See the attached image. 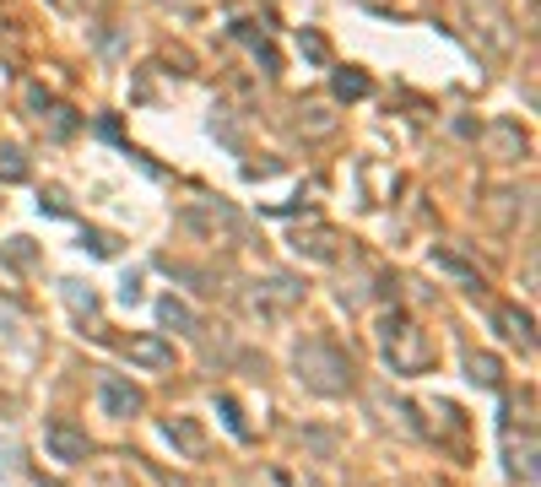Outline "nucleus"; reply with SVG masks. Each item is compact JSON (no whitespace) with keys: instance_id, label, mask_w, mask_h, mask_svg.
<instances>
[{"instance_id":"f257e3e1","label":"nucleus","mask_w":541,"mask_h":487,"mask_svg":"<svg viewBox=\"0 0 541 487\" xmlns=\"http://www.w3.org/2000/svg\"><path fill=\"white\" fill-rule=\"evenodd\" d=\"M293 369H298V379H303L314 396H347V390H352V358H347L336 342H325V336L298 342V347H293Z\"/></svg>"},{"instance_id":"412c9836","label":"nucleus","mask_w":541,"mask_h":487,"mask_svg":"<svg viewBox=\"0 0 541 487\" xmlns=\"http://www.w3.org/2000/svg\"><path fill=\"white\" fill-rule=\"evenodd\" d=\"M49 5H60V11H81L87 0H49Z\"/></svg>"},{"instance_id":"2eb2a0df","label":"nucleus","mask_w":541,"mask_h":487,"mask_svg":"<svg viewBox=\"0 0 541 487\" xmlns=\"http://www.w3.org/2000/svg\"><path fill=\"white\" fill-rule=\"evenodd\" d=\"M434 266H439V271H450V276H461V282H466V287H471V293L482 298V276H477V271H471L466 260H455V255H444V249H434Z\"/></svg>"},{"instance_id":"aec40b11","label":"nucleus","mask_w":541,"mask_h":487,"mask_svg":"<svg viewBox=\"0 0 541 487\" xmlns=\"http://www.w3.org/2000/svg\"><path fill=\"white\" fill-rule=\"evenodd\" d=\"M298 49H303L309 60H325V38H320V33H298Z\"/></svg>"},{"instance_id":"39448f33","label":"nucleus","mask_w":541,"mask_h":487,"mask_svg":"<svg viewBox=\"0 0 541 487\" xmlns=\"http://www.w3.org/2000/svg\"><path fill=\"white\" fill-rule=\"evenodd\" d=\"M119 352H125L135 369H152V374L173 369V347H168L163 336H130V342H119Z\"/></svg>"},{"instance_id":"9d476101","label":"nucleus","mask_w":541,"mask_h":487,"mask_svg":"<svg viewBox=\"0 0 541 487\" xmlns=\"http://www.w3.org/2000/svg\"><path fill=\"white\" fill-rule=\"evenodd\" d=\"M336 244H341V239H336L331 228H314L309 239H303V233L293 239V249H298V255H309V260H336V255H341Z\"/></svg>"},{"instance_id":"ddd939ff","label":"nucleus","mask_w":541,"mask_h":487,"mask_svg":"<svg viewBox=\"0 0 541 487\" xmlns=\"http://www.w3.org/2000/svg\"><path fill=\"white\" fill-rule=\"evenodd\" d=\"M331 87H336V98H341V103H358V98H368V87H374V81H368L358 65H341V70L331 76Z\"/></svg>"},{"instance_id":"f3484780","label":"nucleus","mask_w":541,"mask_h":487,"mask_svg":"<svg viewBox=\"0 0 541 487\" xmlns=\"http://www.w3.org/2000/svg\"><path fill=\"white\" fill-rule=\"evenodd\" d=\"M217 412H222V423H228V434H233V439H249V423L238 417V401H233V396H222V401H217Z\"/></svg>"},{"instance_id":"9b49d317","label":"nucleus","mask_w":541,"mask_h":487,"mask_svg":"<svg viewBox=\"0 0 541 487\" xmlns=\"http://www.w3.org/2000/svg\"><path fill=\"white\" fill-rule=\"evenodd\" d=\"M60 293H65V304L76 309V320H87V325L98 331V293H92L87 282H60Z\"/></svg>"},{"instance_id":"20e7f679","label":"nucleus","mask_w":541,"mask_h":487,"mask_svg":"<svg viewBox=\"0 0 541 487\" xmlns=\"http://www.w3.org/2000/svg\"><path fill=\"white\" fill-rule=\"evenodd\" d=\"M43 445H49V455H54L60 466H87V455H92L87 434H81L76 423H65V417H54V423L43 428Z\"/></svg>"},{"instance_id":"a211bd4d","label":"nucleus","mask_w":541,"mask_h":487,"mask_svg":"<svg viewBox=\"0 0 541 487\" xmlns=\"http://www.w3.org/2000/svg\"><path fill=\"white\" fill-rule=\"evenodd\" d=\"M81 244H87L92 255H103V260L119 249V239H114V233H103V228H87V233H81Z\"/></svg>"},{"instance_id":"423d86ee","label":"nucleus","mask_w":541,"mask_h":487,"mask_svg":"<svg viewBox=\"0 0 541 487\" xmlns=\"http://www.w3.org/2000/svg\"><path fill=\"white\" fill-rule=\"evenodd\" d=\"M163 434H168V445H173L179 455H190V461L206 455V428H201V417H168Z\"/></svg>"},{"instance_id":"6ab92c4d","label":"nucleus","mask_w":541,"mask_h":487,"mask_svg":"<svg viewBox=\"0 0 541 487\" xmlns=\"http://www.w3.org/2000/svg\"><path fill=\"white\" fill-rule=\"evenodd\" d=\"M5 260H11V266H27V260H33V239H11V244H5Z\"/></svg>"},{"instance_id":"1a4fd4ad","label":"nucleus","mask_w":541,"mask_h":487,"mask_svg":"<svg viewBox=\"0 0 541 487\" xmlns=\"http://www.w3.org/2000/svg\"><path fill=\"white\" fill-rule=\"evenodd\" d=\"M488 152H493L499 163H515V157H526V136H520V125L499 119V125L488 130Z\"/></svg>"},{"instance_id":"6e6552de","label":"nucleus","mask_w":541,"mask_h":487,"mask_svg":"<svg viewBox=\"0 0 541 487\" xmlns=\"http://www.w3.org/2000/svg\"><path fill=\"white\" fill-rule=\"evenodd\" d=\"M504 450H509V477H515V482H536V434H526V439H515V434H509V445H504Z\"/></svg>"},{"instance_id":"f8f14e48","label":"nucleus","mask_w":541,"mask_h":487,"mask_svg":"<svg viewBox=\"0 0 541 487\" xmlns=\"http://www.w3.org/2000/svg\"><path fill=\"white\" fill-rule=\"evenodd\" d=\"M466 379H471V385H482V390H499L504 363H499L493 352H471V358H466Z\"/></svg>"},{"instance_id":"7ed1b4c3","label":"nucleus","mask_w":541,"mask_h":487,"mask_svg":"<svg viewBox=\"0 0 541 487\" xmlns=\"http://www.w3.org/2000/svg\"><path fill=\"white\" fill-rule=\"evenodd\" d=\"M98 407H103V417H114V423H130V417L146 407V396H141L130 379H119V374H103V379H98Z\"/></svg>"},{"instance_id":"0eeeda50","label":"nucleus","mask_w":541,"mask_h":487,"mask_svg":"<svg viewBox=\"0 0 541 487\" xmlns=\"http://www.w3.org/2000/svg\"><path fill=\"white\" fill-rule=\"evenodd\" d=\"M493 325H499V331H504L509 342H520L526 352L536 347V320H531L526 309H515V304H504V309H493Z\"/></svg>"},{"instance_id":"4468645a","label":"nucleus","mask_w":541,"mask_h":487,"mask_svg":"<svg viewBox=\"0 0 541 487\" xmlns=\"http://www.w3.org/2000/svg\"><path fill=\"white\" fill-rule=\"evenodd\" d=\"M157 320H163L168 331H184V336H195V331H201L195 309H190V304H179V298H163V304H157Z\"/></svg>"},{"instance_id":"dca6fc26","label":"nucleus","mask_w":541,"mask_h":487,"mask_svg":"<svg viewBox=\"0 0 541 487\" xmlns=\"http://www.w3.org/2000/svg\"><path fill=\"white\" fill-rule=\"evenodd\" d=\"M0 179H5V184H22V179H27V157H22V146H0Z\"/></svg>"},{"instance_id":"f03ea898","label":"nucleus","mask_w":541,"mask_h":487,"mask_svg":"<svg viewBox=\"0 0 541 487\" xmlns=\"http://www.w3.org/2000/svg\"><path fill=\"white\" fill-rule=\"evenodd\" d=\"M379 347H385V358H390L396 374H428V369L439 363L434 336H428L423 325H412L406 314H385V320H379Z\"/></svg>"}]
</instances>
